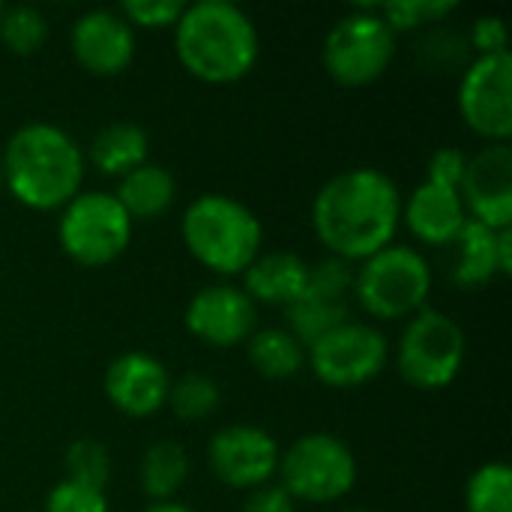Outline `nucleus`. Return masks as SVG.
<instances>
[{"label": "nucleus", "instance_id": "obj_29", "mask_svg": "<svg viewBox=\"0 0 512 512\" xmlns=\"http://www.w3.org/2000/svg\"><path fill=\"white\" fill-rule=\"evenodd\" d=\"M456 9H459L456 0H393V3H381L378 6L381 18L387 21V27L393 33L417 30L423 24H441Z\"/></svg>", "mask_w": 512, "mask_h": 512}, {"label": "nucleus", "instance_id": "obj_15", "mask_svg": "<svg viewBox=\"0 0 512 512\" xmlns=\"http://www.w3.org/2000/svg\"><path fill=\"white\" fill-rule=\"evenodd\" d=\"M69 45L75 60L99 78H114L135 60V30L114 9H90L75 18Z\"/></svg>", "mask_w": 512, "mask_h": 512}, {"label": "nucleus", "instance_id": "obj_9", "mask_svg": "<svg viewBox=\"0 0 512 512\" xmlns=\"http://www.w3.org/2000/svg\"><path fill=\"white\" fill-rule=\"evenodd\" d=\"M465 330L438 309H420L411 315L399 348L396 369L405 384L417 390H444L450 387L465 366Z\"/></svg>", "mask_w": 512, "mask_h": 512}, {"label": "nucleus", "instance_id": "obj_12", "mask_svg": "<svg viewBox=\"0 0 512 512\" xmlns=\"http://www.w3.org/2000/svg\"><path fill=\"white\" fill-rule=\"evenodd\" d=\"M279 444L276 438L249 423H234L219 429L207 444V462L216 480L231 489H261L279 471Z\"/></svg>", "mask_w": 512, "mask_h": 512}, {"label": "nucleus", "instance_id": "obj_35", "mask_svg": "<svg viewBox=\"0 0 512 512\" xmlns=\"http://www.w3.org/2000/svg\"><path fill=\"white\" fill-rule=\"evenodd\" d=\"M498 264H501V276L512 273V228L498 231Z\"/></svg>", "mask_w": 512, "mask_h": 512}, {"label": "nucleus", "instance_id": "obj_3", "mask_svg": "<svg viewBox=\"0 0 512 512\" xmlns=\"http://www.w3.org/2000/svg\"><path fill=\"white\" fill-rule=\"evenodd\" d=\"M174 51L183 69L204 84H234L246 78L261 51L258 27L231 0L186 3L174 24Z\"/></svg>", "mask_w": 512, "mask_h": 512}, {"label": "nucleus", "instance_id": "obj_6", "mask_svg": "<svg viewBox=\"0 0 512 512\" xmlns=\"http://www.w3.org/2000/svg\"><path fill=\"white\" fill-rule=\"evenodd\" d=\"M396 57V33L381 18L378 6H357L339 18L321 48V63L327 75L342 87L375 84Z\"/></svg>", "mask_w": 512, "mask_h": 512}, {"label": "nucleus", "instance_id": "obj_38", "mask_svg": "<svg viewBox=\"0 0 512 512\" xmlns=\"http://www.w3.org/2000/svg\"><path fill=\"white\" fill-rule=\"evenodd\" d=\"M0 15H3V3H0Z\"/></svg>", "mask_w": 512, "mask_h": 512}, {"label": "nucleus", "instance_id": "obj_19", "mask_svg": "<svg viewBox=\"0 0 512 512\" xmlns=\"http://www.w3.org/2000/svg\"><path fill=\"white\" fill-rule=\"evenodd\" d=\"M453 246V267L450 279L459 288H483L495 276H501L498 264V231L468 219Z\"/></svg>", "mask_w": 512, "mask_h": 512}, {"label": "nucleus", "instance_id": "obj_5", "mask_svg": "<svg viewBox=\"0 0 512 512\" xmlns=\"http://www.w3.org/2000/svg\"><path fill=\"white\" fill-rule=\"evenodd\" d=\"M429 291L432 267L411 246L390 243L354 270V297L378 321L417 315L426 309Z\"/></svg>", "mask_w": 512, "mask_h": 512}, {"label": "nucleus", "instance_id": "obj_31", "mask_svg": "<svg viewBox=\"0 0 512 512\" xmlns=\"http://www.w3.org/2000/svg\"><path fill=\"white\" fill-rule=\"evenodd\" d=\"M45 512H108V498L105 492L63 480L48 492Z\"/></svg>", "mask_w": 512, "mask_h": 512}, {"label": "nucleus", "instance_id": "obj_20", "mask_svg": "<svg viewBox=\"0 0 512 512\" xmlns=\"http://www.w3.org/2000/svg\"><path fill=\"white\" fill-rule=\"evenodd\" d=\"M174 195H177L174 174L156 162H144L126 177H120L117 192H114V198L120 201V207L129 213L132 222L162 216L174 204Z\"/></svg>", "mask_w": 512, "mask_h": 512}, {"label": "nucleus", "instance_id": "obj_21", "mask_svg": "<svg viewBox=\"0 0 512 512\" xmlns=\"http://www.w3.org/2000/svg\"><path fill=\"white\" fill-rule=\"evenodd\" d=\"M90 162L105 177H126L150 162V138L135 123H111L90 141Z\"/></svg>", "mask_w": 512, "mask_h": 512}, {"label": "nucleus", "instance_id": "obj_8", "mask_svg": "<svg viewBox=\"0 0 512 512\" xmlns=\"http://www.w3.org/2000/svg\"><path fill=\"white\" fill-rule=\"evenodd\" d=\"M132 219L114 198V192H78L57 222V240L66 258L81 267L114 264L132 240Z\"/></svg>", "mask_w": 512, "mask_h": 512}, {"label": "nucleus", "instance_id": "obj_22", "mask_svg": "<svg viewBox=\"0 0 512 512\" xmlns=\"http://www.w3.org/2000/svg\"><path fill=\"white\" fill-rule=\"evenodd\" d=\"M246 357L249 366L267 381H288L306 366V348L285 327L255 330L246 339Z\"/></svg>", "mask_w": 512, "mask_h": 512}, {"label": "nucleus", "instance_id": "obj_18", "mask_svg": "<svg viewBox=\"0 0 512 512\" xmlns=\"http://www.w3.org/2000/svg\"><path fill=\"white\" fill-rule=\"evenodd\" d=\"M309 282V264L294 252H264L243 273V291L258 306H282L297 303Z\"/></svg>", "mask_w": 512, "mask_h": 512}, {"label": "nucleus", "instance_id": "obj_30", "mask_svg": "<svg viewBox=\"0 0 512 512\" xmlns=\"http://www.w3.org/2000/svg\"><path fill=\"white\" fill-rule=\"evenodd\" d=\"M183 0H126L120 6V15L129 21V27L141 30H165L174 27L183 15Z\"/></svg>", "mask_w": 512, "mask_h": 512}, {"label": "nucleus", "instance_id": "obj_10", "mask_svg": "<svg viewBox=\"0 0 512 512\" xmlns=\"http://www.w3.org/2000/svg\"><path fill=\"white\" fill-rule=\"evenodd\" d=\"M390 360V342L378 327L345 321L306 348L312 375L333 390H354L375 381Z\"/></svg>", "mask_w": 512, "mask_h": 512}, {"label": "nucleus", "instance_id": "obj_17", "mask_svg": "<svg viewBox=\"0 0 512 512\" xmlns=\"http://www.w3.org/2000/svg\"><path fill=\"white\" fill-rule=\"evenodd\" d=\"M402 222L426 246H450L468 222L459 189L423 180L408 201H402Z\"/></svg>", "mask_w": 512, "mask_h": 512}, {"label": "nucleus", "instance_id": "obj_24", "mask_svg": "<svg viewBox=\"0 0 512 512\" xmlns=\"http://www.w3.org/2000/svg\"><path fill=\"white\" fill-rule=\"evenodd\" d=\"M285 321H288V333L303 345H315L321 336H327L330 330H336L339 324L348 321V303H330V300H318L303 294L297 303H291L285 309Z\"/></svg>", "mask_w": 512, "mask_h": 512}, {"label": "nucleus", "instance_id": "obj_23", "mask_svg": "<svg viewBox=\"0 0 512 512\" xmlns=\"http://www.w3.org/2000/svg\"><path fill=\"white\" fill-rule=\"evenodd\" d=\"M141 489L144 495L153 501V504H162V501H171L186 477H189V456H186V447L177 444V441H156L147 447L144 459H141Z\"/></svg>", "mask_w": 512, "mask_h": 512}, {"label": "nucleus", "instance_id": "obj_34", "mask_svg": "<svg viewBox=\"0 0 512 512\" xmlns=\"http://www.w3.org/2000/svg\"><path fill=\"white\" fill-rule=\"evenodd\" d=\"M243 512H297V501L276 483H267L261 489H252Z\"/></svg>", "mask_w": 512, "mask_h": 512}, {"label": "nucleus", "instance_id": "obj_32", "mask_svg": "<svg viewBox=\"0 0 512 512\" xmlns=\"http://www.w3.org/2000/svg\"><path fill=\"white\" fill-rule=\"evenodd\" d=\"M510 36H507V24L501 15H483L474 21L471 27V48L477 51V57H489V54H504Z\"/></svg>", "mask_w": 512, "mask_h": 512}, {"label": "nucleus", "instance_id": "obj_37", "mask_svg": "<svg viewBox=\"0 0 512 512\" xmlns=\"http://www.w3.org/2000/svg\"><path fill=\"white\" fill-rule=\"evenodd\" d=\"M0 192H3V165H0Z\"/></svg>", "mask_w": 512, "mask_h": 512}, {"label": "nucleus", "instance_id": "obj_36", "mask_svg": "<svg viewBox=\"0 0 512 512\" xmlns=\"http://www.w3.org/2000/svg\"><path fill=\"white\" fill-rule=\"evenodd\" d=\"M147 512H192L189 507L177 504V501H162V504H150Z\"/></svg>", "mask_w": 512, "mask_h": 512}, {"label": "nucleus", "instance_id": "obj_28", "mask_svg": "<svg viewBox=\"0 0 512 512\" xmlns=\"http://www.w3.org/2000/svg\"><path fill=\"white\" fill-rule=\"evenodd\" d=\"M66 480L105 492L108 480H111V456L108 447L90 438H81L75 444H69L66 450Z\"/></svg>", "mask_w": 512, "mask_h": 512}, {"label": "nucleus", "instance_id": "obj_13", "mask_svg": "<svg viewBox=\"0 0 512 512\" xmlns=\"http://www.w3.org/2000/svg\"><path fill=\"white\" fill-rule=\"evenodd\" d=\"M468 219L492 228H512V150L510 144H489L465 162L459 186Z\"/></svg>", "mask_w": 512, "mask_h": 512}, {"label": "nucleus", "instance_id": "obj_11", "mask_svg": "<svg viewBox=\"0 0 512 512\" xmlns=\"http://www.w3.org/2000/svg\"><path fill=\"white\" fill-rule=\"evenodd\" d=\"M459 114L471 132L492 144L512 135V54L474 57L459 81Z\"/></svg>", "mask_w": 512, "mask_h": 512}, {"label": "nucleus", "instance_id": "obj_25", "mask_svg": "<svg viewBox=\"0 0 512 512\" xmlns=\"http://www.w3.org/2000/svg\"><path fill=\"white\" fill-rule=\"evenodd\" d=\"M219 402H222V390L210 375L189 372V375L171 381L168 408L174 411V417H180L186 423L207 420L210 414H216Z\"/></svg>", "mask_w": 512, "mask_h": 512}, {"label": "nucleus", "instance_id": "obj_39", "mask_svg": "<svg viewBox=\"0 0 512 512\" xmlns=\"http://www.w3.org/2000/svg\"><path fill=\"white\" fill-rule=\"evenodd\" d=\"M348 512H366V510H348Z\"/></svg>", "mask_w": 512, "mask_h": 512}, {"label": "nucleus", "instance_id": "obj_16", "mask_svg": "<svg viewBox=\"0 0 512 512\" xmlns=\"http://www.w3.org/2000/svg\"><path fill=\"white\" fill-rule=\"evenodd\" d=\"M168 393L171 375L147 351H126L105 369V396L126 417L144 420L159 414L168 405Z\"/></svg>", "mask_w": 512, "mask_h": 512}, {"label": "nucleus", "instance_id": "obj_33", "mask_svg": "<svg viewBox=\"0 0 512 512\" xmlns=\"http://www.w3.org/2000/svg\"><path fill=\"white\" fill-rule=\"evenodd\" d=\"M465 153L456 150V147H441L432 153L429 159V168H426V180L429 183H441V186H450V189H459L462 186V174H465Z\"/></svg>", "mask_w": 512, "mask_h": 512}, {"label": "nucleus", "instance_id": "obj_26", "mask_svg": "<svg viewBox=\"0 0 512 512\" xmlns=\"http://www.w3.org/2000/svg\"><path fill=\"white\" fill-rule=\"evenodd\" d=\"M468 512H512V471L504 462L480 465L465 486Z\"/></svg>", "mask_w": 512, "mask_h": 512}, {"label": "nucleus", "instance_id": "obj_7", "mask_svg": "<svg viewBox=\"0 0 512 512\" xmlns=\"http://www.w3.org/2000/svg\"><path fill=\"white\" fill-rule=\"evenodd\" d=\"M282 489L303 504H333L351 495L357 483V459L351 447L330 432H309L297 438L282 456Z\"/></svg>", "mask_w": 512, "mask_h": 512}, {"label": "nucleus", "instance_id": "obj_2", "mask_svg": "<svg viewBox=\"0 0 512 512\" xmlns=\"http://www.w3.org/2000/svg\"><path fill=\"white\" fill-rule=\"evenodd\" d=\"M3 189L30 210H63L84 183V153L69 132L33 120L12 132L0 156Z\"/></svg>", "mask_w": 512, "mask_h": 512}, {"label": "nucleus", "instance_id": "obj_1", "mask_svg": "<svg viewBox=\"0 0 512 512\" xmlns=\"http://www.w3.org/2000/svg\"><path fill=\"white\" fill-rule=\"evenodd\" d=\"M402 195L381 168H348L330 177L312 201V231L333 258L360 264L393 243Z\"/></svg>", "mask_w": 512, "mask_h": 512}, {"label": "nucleus", "instance_id": "obj_27", "mask_svg": "<svg viewBox=\"0 0 512 512\" xmlns=\"http://www.w3.org/2000/svg\"><path fill=\"white\" fill-rule=\"evenodd\" d=\"M0 42L12 54H36L48 42V18L36 6H3Z\"/></svg>", "mask_w": 512, "mask_h": 512}, {"label": "nucleus", "instance_id": "obj_4", "mask_svg": "<svg viewBox=\"0 0 512 512\" xmlns=\"http://www.w3.org/2000/svg\"><path fill=\"white\" fill-rule=\"evenodd\" d=\"M189 255L216 276H243L261 255V219L237 198L210 192L183 210L180 222Z\"/></svg>", "mask_w": 512, "mask_h": 512}, {"label": "nucleus", "instance_id": "obj_14", "mask_svg": "<svg viewBox=\"0 0 512 512\" xmlns=\"http://www.w3.org/2000/svg\"><path fill=\"white\" fill-rule=\"evenodd\" d=\"M258 324V306L237 285H207L186 306V330L213 348L243 345Z\"/></svg>", "mask_w": 512, "mask_h": 512}]
</instances>
